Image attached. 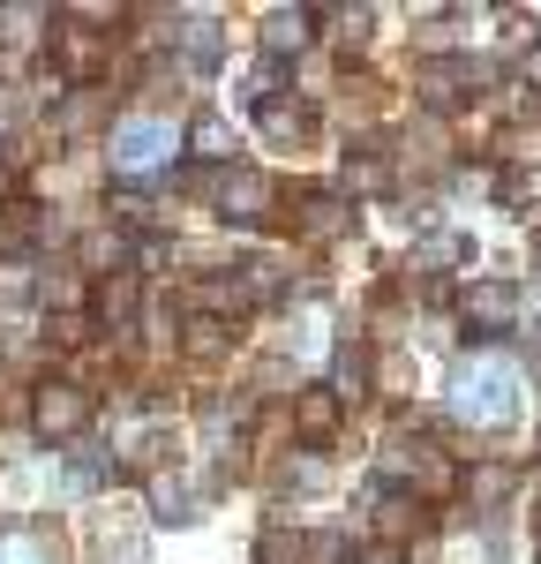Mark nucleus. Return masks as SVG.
Wrapping results in <instances>:
<instances>
[{
	"label": "nucleus",
	"instance_id": "f03ea898",
	"mask_svg": "<svg viewBox=\"0 0 541 564\" xmlns=\"http://www.w3.org/2000/svg\"><path fill=\"white\" fill-rule=\"evenodd\" d=\"M90 422V391L84 384H38L31 391V430L45 444H68V436H84Z\"/></svg>",
	"mask_w": 541,
	"mask_h": 564
},
{
	"label": "nucleus",
	"instance_id": "f257e3e1",
	"mask_svg": "<svg viewBox=\"0 0 541 564\" xmlns=\"http://www.w3.org/2000/svg\"><path fill=\"white\" fill-rule=\"evenodd\" d=\"M519 391H527V377H519L511 354H466L451 369V414L474 422V430H504L519 414Z\"/></svg>",
	"mask_w": 541,
	"mask_h": 564
},
{
	"label": "nucleus",
	"instance_id": "4468645a",
	"mask_svg": "<svg viewBox=\"0 0 541 564\" xmlns=\"http://www.w3.org/2000/svg\"><path fill=\"white\" fill-rule=\"evenodd\" d=\"M361 377H368V354H361V347H346V354H339V384H346V391H361Z\"/></svg>",
	"mask_w": 541,
	"mask_h": 564
},
{
	"label": "nucleus",
	"instance_id": "7ed1b4c3",
	"mask_svg": "<svg viewBox=\"0 0 541 564\" xmlns=\"http://www.w3.org/2000/svg\"><path fill=\"white\" fill-rule=\"evenodd\" d=\"M180 135L158 121V113H129L121 129H113V166H129V174H151V166H166L174 159Z\"/></svg>",
	"mask_w": 541,
	"mask_h": 564
},
{
	"label": "nucleus",
	"instance_id": "423d86ee",
	"mask_svg": "<svg viewBox=\"0 0 541 564\" xmlns=\"http://www.w3.org/2000/svg\"><path fill=\"white\" fill-rule=\"evenodd\" d=\"M294 422H301V436H309V444H323V436L339 430V391H301V406H294Z\"/></svg>",
	"mask_w": 541,
	"mask_h": 564
},
{
	"label": "nucleus",
	"instance_id": "ddd939ff",
	"mask_svg": "<svg viewBox=\"0 0 541 564\" xmlns=\"http://www.w3.org/2000/svg\"><path fill=\"white\" fill-rule=\"evenodd\" d=\"M188 53H196V61H219V53H225V39L211 31V23H196V31H188Z\"/></svg>",
	"mask_w": 541,
	"mask_h": 564
},
{
	"label": "nucleus",
	"instance_id": "1a4fd4ad",
	"mask_svg": "<svg viewBox=\"0 0 541 564\" xmlns=\"http://www.w3.org/2000/svg\"><path fill=\"white\" fill-rule=\"evenodd\" d=\"M98 316H106V324H129V316H135V279H129V271H106V294H98Z\"/></svg>",
	"mask_w": 541,
	"mask_h": 564
},
{
	"label": "nucleus",
	"instance_id": "6e6552de",
	"mask_svg": "<svg viewBox=\"0 0 541 564\" xmlns=\"http://www.w3.org/2000/svg\"><path fill=\"white\" fill-rule=\"evenodd\" d=\"M264 45L270 53H301V45H309V15H301V8H278L264 23Z\"/></svg>",
	"mask_w": 541,
	"mask_h": 564
},
{
	"label": "nucleus",
	"instance_id": "9d476101",
	"mask_svg": "<svg viewBox=\"0 0 541 564\" xmlns=\"http://www.w3.org/2000/svg\"><path fill=\"white\" fill-rule=\"evenodd\" d=\"M0 564H53V550H45L31 527H8L0 534Z\"/></svg>",
	"mask_w": 541,
	"mask_h": 564
},
{
	"label": "nucleus",
	"instance_id": "39448f33",
	"mask_svg": "<svg viewBox=\"0 0 541 564\" xmlns=\"http://www.w3.org/2000/svg\"><path fill=\"white\" fill-rule=\"evenodd\" d=\"M459 308H466L482 332H496V324H519V286H504V279H474V286L459 294Z\"/></svg>",
	"mask_w": 541,
	"mask_h": 564
},
{
	"label": "nucleus",
	"instance_id": "20e7f679",
	"mask_svg": "<svg viewBox=\"0 0 541 564\" xmlns=\"http://www.w3.org/2000/svg\"><path fill=\"white\" fill-rule=\"evenodd\" d=\"M219 212L233 218V226H256V218L270 212V181L256 174V166H225V181H219Z\"/></svg>",
	"mask_w": 541,
	"mask_h": 564
},
{
	"label": "nucleus",
	"instance_id": "f8f14e48",
	"mask_svg": "<svg viewBox=\"0 0 541 564\" xmlns=\"http://www.w3.org/2000/svg\"><path fill=\"white\" fill-rule=\"evenodd\" d=\"M60 61H68L76 76H90V68H98V45H90V39H76V31H60Z\"/></svg>",
	"mask_w": 541,
	"mask_h": 564
},
{
	"label": "nucleus",
	"instance_id": "0eeeda50",
	"mask_svg": "<svg viewBox=\"0 0 541 564\" xmlns=\"http://www.w3.org/2000/svg\"><path fill=\"white\" fill-rule=\"evenodd\" d=\"M256 121H264L270 143H301V135H309V113H301V106H278V98L256 106Z\"/></svg>",
	"mask_w": 541,
	"mask_h": 564
},
{
	"label": "nucleus",
	"instance_id": "9b49d317",
	"mask_svg": "<svg viewBox=\"0 0 541 564\" xmlns=\"http://www.w3.org/2000/svg\"><path fill=\"white\" fill-rule=\"evenodd\" d=\"M188 143H196V159H211V166H225V159H233V129H225V121H196V129H188Z\"/></svg>",
	"mask_w": 541,
	"mask_h": 564
}]
</instances>
